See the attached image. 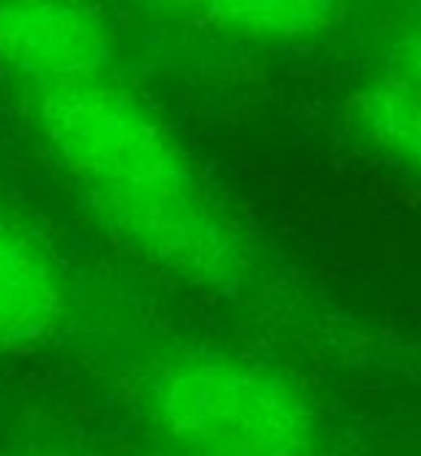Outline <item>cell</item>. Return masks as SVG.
Masks as SVG:
<instances>
[{
  "label": "cell",
  "instance_id": "obj_5",
  "mask_svg": "<svg viewBox=\"0 0 421 456\" xmlns=\"http://www.w3.org/2000/svg\"><path fill=\"white\" fill-rule=\"evenodd\" d=\"M76 312L64 260L46 240L0 211V355L50 346Z\"/></svg>",
  "mask_w": 421,
  "mask_h": 456
},
{
  "label": "cell",
  "instance_id": "obj_8",
  "mask_svg": "<svg viewBox=\"0 0 421 456\" xmlns=\"http://www.w3.org/2000/svg\"><path fill=\"white\" fill-rule=\"evenodd\" d=\"M390 78L421 90V23L395 38L390 50Z\"/></svg>",
  "mask_w": 421,
  "mask_h": 456
},
{
  "label": "cell",
  "instance_id": "obj_6",
  "mask_svg": "<svg viewBox=\"0 0 421 456\" xmlns=\"http://www.w3.org/2000/svg\"><path fill=\"white\" fill-rule=\"evenodd\" d=\"M194 18L216 35L248 44H312L341 20L329 0H214L194 6Z\"/></svg>",
  "mask_w": 421,
  "mask_h": 456
},
{
  "label": "cell",
  "instance_id": "obj_1",
  "mask_svg": "<svg viewBox=\"0 0 421 456\" xmlns=\"http://www.w3.org/2000/svg\"><path fill=\"white\" fill-rule=\"evenodd\" d=\"M139 411L182 456L320 453V416L292 376L211 346L156 362L139 384Z\"/></svg>",
  "mask_w": 421,
  "mask_h": 456
},
{
  "label": "cell",
  "instance_id": "obj_9",
  "mask_svg": "<svg viewBox=\"0 0 421 456\" xmlns=\"http://www.w3.org/2000/svg\"><path fill=\"white\" fill-rule=\"evenodd\" d=\"M0 456H64V453L50 451V448H41V445H18V448L0 451Z\"/></svg>",
  "mask_w": 421,
  "mask_h": 456
},
{
  "label": "cell",
  "instance_id": "obj_3",
  "mask_svg": "<svg viewBox=\"0 0 421 456\" xmlns=\"http://www.w3.org/2000/svg\"><path fill=\"white\" fill-rule=\"evenodd\" d=\"M87 217L127 255L206 295L237 297L257 263L243 228L208 188L171 194H78Z\"/></svg>",
  "mask_w": 421,
  "mask_h": 456
},
{
  "label": "cell",
  "instance_id": "obj_4",
  "mask_svg": "<svg viewBox=\"0 0 421 456\" xmlns=\"http://www.w3.org/2000/svg\"><path fill=\"white\" fill-rule=\"evenodd\" d=\"M116 35L104 12L64 0H0V69L20 87L113 76Z\"/></svg>",
  "mask_w": 421,
  "mask_h": 456
},
{
  "label": "cell",
  "instance_id": "obj_7",
  "mask_svg": "<svg viewBox=\"0 0 421 456\" xmlns=\"http://www.w3.org/2000/svg\"><path fill=\"white\" fill-rule=\"evenodd\" d=\"M346 125L369 151L421 176V90L390 76L367 81L346 102Z\"/></svg>",
  "mask_w": 421,
  "mask_h": 456
},
{
  "label": "cell",
  "instance_id": "obj_2",
  "mask_svg": "<svg viewBox=\"0 0 421 456\" xmlns=\"http://www.w3.org/2000/svg\"><path fill=\"white\" fill-rule=\"evenodd\" d=\"M20 110L76 194L208 188L174 127L113 76L20 87Z\"/></svg>",
  "mask_w": 421,
  "mask_h": 456
}]
</instances>
